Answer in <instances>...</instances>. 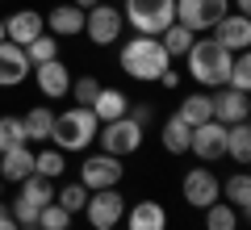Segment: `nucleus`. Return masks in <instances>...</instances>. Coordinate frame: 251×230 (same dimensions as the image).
I'll list each match as a JSON object with an SVG mask.
<instances>
[{
    "instance_id": "obj_27",
    "label": "nucleus",
    "mask_w": 251,
    "mask_h": 230,
    "mask_svg": "<svg viewBox=\"0 0 251 230\" xmlns=\"http://www.w3.org/2000/svg\"><path fill=\"white\" fill-rule=\"evenodd\" d=\"M193 38H197L193 29H184L180 21H172V26L163 29V34H159V46L168 51V59L176 63V59H184V54H188V46H193Z\"/></svg>"
},
{
    "instance_id": "obj_19",
    "label": "nucleus",
    "mask_w": 251,
    "mask_h": 230,
    "mask_svg": "<svg viewBox=\"0 0 251 230\" xmlns=\"http://www.w3.org/2000/svg\"><path fill=\"white\" fill-rule=\"evenodd\" d=\"M126 230H168L163 201H134L126 209Z\"/></svg>"
},
{
    "instance_id": "obj_28",
    "label": "nucleus",
    "mask_w": 251,
    "mask_h": 230,
    "mask_svg": "<svg viewBox=\"0 0 251 230\" xmlns=\"http://www.w3.org/2000/svg\"><path fill=\"white\" fill-rule=\"evenodd\" d=\"M222 197L243 213V218H247V209H251V176H247V172H234V176H226Z\"/></svg>"
},
{
    "instance_id": "obj_16",
    "label": "nucleus",
    "mask_w": 251,
    "mask_h": 230,
    "mask_svg": "<svg viewBox=\"0 0 251 230\" xmlns=\"http://www.w3.org/2000/svg\"><path fill=\"white\" fill-rule=\"evenodd\" d=\"M29 71H34V63L25 59V46L0 42V88H17V84H25Z\"/></svg>"
},
{
    "instance_id": "obj_5",
    "label": "nucleus",
    "mask_w": 251,
    "mask_h": 230,
    "mask_svg": "<svg viewBox=\"0 0 251 230\" xmlns=\"http://www.w3.org/2000/svg\"><path fill=\"white\" fill-rule=\"evenodd\" d=\"M143 138H147V130L134 122V117H117V122H105V126L97 130L100 151H105V155H117V159L143 151Z\"/></svg>"
},
{
    "instance_id": "obj_30",
    "label": "nucleus",
    "mask_w": 251,
    "mask_h": 230,
    "mask_svg": "<svg viewBox=\"0 0 251 230\" xmlns=\"http://www.w3.org/2000/svg\"><path fill=\"white\" fill-rule=\"evenodd\" d=\"M54 201H59L63 209L75 218V213H84V205H88V188H84L80 180H72V184H59V188H54Z\"/></svg>"
},
{
    "instance_id": "obj_34",
    "label": "nucleus",
    "mask_w": 251,
    "mask_h": 230,
    "mask_svg": "<svg viewBox=\"0 0 251 230\" xmlns=\"http://www.w3.org/2000/svg\"><path fill=\"white\" fill-rule=\"evenodd\" d=\"M97 92H100V80H97V76H72V92H67V97H72L75 105L88 109L92 101H97Z\"/></svg>"
},
{
    "instance_id": "obj_31",
    "label": "nucleus",
    "mask_w": 251,
    "mask_h": 230,
    "mask_svg": "<svg viewBox=\"0 0 251 230\" xmlns=\"http://www.w3.org/2000/svg\"><path fill=\"white\" fill-rule=\"evenodd\" d=\"M226 88H234V92H251V54H247V51L230 59V76H226Z\"/></svg>"
},
{
    "instance_id": "obj_41",
    "label": "nucleus",
    "mask_w": 251,
    "mask_h": 230,
    "mask_svg": "<svg viewBox=\"0 0 251 230\" xmlns=\"http://www.w3.org/2000/svg\"><path fill=\"white\" fill-rule=\"evenodd\" d=\"M21 230H42V226H21Z\"/></svg>"
},
{
    "instance_id": "obj_24",
    "label": "nucleus",
    "mask_w": 251,
    "mask_h": 230,
    "mask_svg": "<svg viewBox=\"0 0 251 230\" xmlns=\"http://www.w3.org/2000/svg\"><path fill=\"white\" fill-rule=\"evenodd\" d=\"M21 126H25V142H50V126H54L50 105H34L21 117Z\"/></svg>"
},
{
    "instance_id": "obj_3",
    "label": "nucleus",
    "mask_w": 251,
    "mask_h": 230,
    "mask_svg": "<svg viewBox=\"0 0 251 230\" xmlns=\"http://www.w3.org/2000/svg\"><path fill=\"white\" fill-rule=\"evenodd\" d=\"M97 130H100V122L92 117V109L72 105V109H63V113H54L50 147H59L63 155H84V151L97 142Z\"/></svg>"
},
{
    "instance_id": "obj_9",
    "label": "nucleus",
    "mask_w": 251,
    "mask_h": 230,
    "mask_svg": "<svg viewBox=\"0 0 251 230\" xmlns=\"http://www.w3.org/2000/svg\"><path fill=\"white\" fill-rule=\"evenodd\" d=\"M180 197H184L188 209H205V205H214L222 197V180L209 168H188L184 180H180Z\"/></svg>"
},
{
    "instance_id": "obj_22",
    "label": "nucleus",
    "mask_w": 251,
    "mask_h": 230,
    "mask_svg": "<svg viewBox=\"0 0 251 230\" xmlns=\"http://www.w3.org/2000/svg\"><path fill=\"white\" fill-rule=\"evenodd\" d=\"M176 117H180V122H188V126L214 122V101H209V92H188V97H180Z\"/></svg>"
},
{
    "instance_id": "obj_40",
    "label": "nucleus",
    "mask_w": 251,
    "mask_h": 230,
    "mask_svg": "<svg viewBox=\"0 0 251 230\" xmlns=\"http://www.w3.org/2000/svg\"><path fill=\"white\" fill-rule=\"evenodd\" d=\"M0 42H4V17H0Z\"/></svg>"
},
{
    "instance_id": "obj_8",
    "label": "nucleus",
    "mask_w": 251,
    "mask_h": 230,
    "mask_svg": "<svg viewBox=\"0 0 251 230\" xmlns=\"http://www.w3.org/2000/svg\"><path fill=\"white\" fill-rule=\"evenodd\" d=\"M226 13H230V0H176V21L193 34L214 29Z\"/></svg>"
},
{
    "instance_id": "obj_20",
    "label": "nucleus",
    "mask_w": 251,
    "mask_h": 230,
    "mask_svg": "<svg viewBox=\"0 0 251 230\" xmlns=\"http://www.w3.org/2000/svg\"><path fill=\"white\" fill-rule=\"evenodd\" d=\"M92 117H97L100 126L105 122H117V117H126L130 113V97H126L122 88H109V84H100V92H97V101H92Z\"/></svg>"
},
{
    "instance_id": "obj_14",
    "label": "nucleus",
    "mask_w": 251,
    "mask_h": 230,
    "mask_svg": "<svg viewBox=\"0 0 251 230\" xmlns=\"http://www.w3.org/2000/svg\"><path fill=\"white\" fill-rule=\"evenodd\" d=\"M209 101H214V122H222V126H234V122H247L251 117V101H247V92H234V88H214L209 92Z\"/></svg>"
},
{
    "instance_id": "obj_10",
    "label": "nucleus",
    "mask_w": 251,
    "mask_h": 230,
    "mask_svg": "<svg viewBox=\"0 0 251 230\" xmlns=\"http://www.w3.org/2000/svg\"><path fill=\"white\" fill-rule=\"evenodd\" d=\"M84 218H88V226H92V230H100V226L117 230V222L126 218V197L117 193V188H97V193H88Z\"/></svg>"
},
{
    "instance_id": "obj_38",
    "label": "nucleus",
    "mask_w": 251,
    "mask_h": 230,
    "mask_svg": "<svg viewBox=\"0 0 251 230\" xmlns=\"http://www.w3.org/2000/svg\"><path fill=\"white\" fill-rule=\"evenodd\" d=\"M159 84H163V88H180V71H176V67H168V71L159 76Z\"/></svg>"
},
{
    "instance_id": "obj_1",
    "label": "nucleus",
    "mask_w": 251,
    "mask_h": 230,
    "mask_svg": "<svg viewBox=\"0 0 251 230\" xmlns=\"http://www.w3.org/2000/svg\"><path fill=\"white\" fill-rule=\"evenodd\" d=\"M117 67H122L130 80H138V84H159V76L172 67V59H168V51L159 46V38L130 34L122 42V51H117Z\"/></svg>"
},
{
    "instance_id": "obj_32",
    "label": "nucleus",
    "mask_w": 251,
    "mask_h": 230,
    "mask_svg": "<svg viewBox=\"0 0 251 230\" xmlns=\"http://www.w3.org/2000/svg\"><path fill=\"white\" fill-rule=\"evenodd\" d=\"M25 59L34 63V67H38V63H50V59H59V38H54V34H38L34 42L25 46Z\"/></svg>"
},
{
    "instance_id": "obj_36",
    "label": "nucleus",
    "mask_w": 251,
    "mask_h": 230,
    "mask_svg": "<svg viewBox=\"0 0 251 230\" xmlns=\"http://www.w3.org/2000/svg\"><path fill=\"white\" fill-rule=\"evenodd\" d=\"M126 117H134V122L147 130V126L155 122V109H151V105H134V101H130V113H126Z\"/></svg>"
},
{
    "instance_id": "obj_26",
    "label": "nucleus",
    "mask_w": 251,
    "mask_h": 230,
    "mask_svg": "<svg viewBox=\"0 0 251 230\" xmlns=\"http://www.w3.org/2000/svg\"><path fill=\"white\" fill-rule=\"evenodd\" d=\"M226 155H230L239 168H247V159H251V126L247 122L226 126Z\"/></svg>"
},
{
    "instance_id": "obj_17",
    "label": "nucleus",
    "mask_w": 251,
    "mask_h": 230,
    "mask_svg": "<svg viewBox=\"0 0 251 230\" xmlns=\"http://www.w3.org/2000/svg\"><path fill=\"white\" fill-rule=\"evenodd\" d=\"M42 21H46V34H54V38L84 34V9H75L72 0H67V4H54L50 13H42Z\"/></svg>"
},
{
    "instance_id": "obj_23",
    "label": "nucleus",
    "mask_w": 251,
    "mask_h": 230,
    "mask_svg": "<svg viewBox=\"0 0 251 230\" xmlns=\"http://www.w3.org/2000/svg\"><path fill=\"white\" fill-rule=\"evenodd\" d=\"M13 201H25V205H34V209H42L46 201H54V180H46V176H25L17 184V197H13Z\"/></svg>"
},
{
    "instance_id": "obj_15",
    "label": "nucleus",
    "mask_w": 251,
    "mask_h": 230,
    "mask_svg": "<svg viewBox=\"0 0 251 230\" xmlns=\"http://www.w3.org/2000/svg\"><path fill=\"white\" fill-rule=\"evenodd\" d=\"M38 34H46V21L38 9H17L4 17V42H17V46H29Z\"/></svg>"
},
{
    "instance_id": "obj_25",
    "label": "nucleus",
    "mask_w": 251,
    "mask_h": 230,
    "mask_svg": "<svg viewBox=\"0 0 251 230\" xmlns=\"http://www.w3.org/2000/svg\"><path fill=\"white\" fill-rule=\"evenodd\" d=\"M201 213H205V230H239L243 226V213L234 209L230 201H222V197H218L214 205H205Z\"/></svg>"
},
{
    "instance_id": "obj_29",
    "label": "nucleus",
    "mask_w": 251,
    "mask_h": 230,
    "mask_svg": "<svg viewBox=\"0 0 251 230\" xmlns=\"http://www.w3.org/2000/svg\"><path fill=\"white\" fill-rule=\"evenodd\" d=\"M34 172L46 180H63V172H67V155H63L59 147H46V151H34Z\"/></svg>"
},
{
    "instance_id": "obj_39",
    "label": "nucleus",
    "mask_w": 251,
    "mask_h": 230,
    "mask_svg": "<svg viewBox=\"0 0 251 230\" xmlns=\"http://www.w3.org/2000/svg\"><path fill=\"white\" fill-rule=\"evenodd\" d=\"M75 9H92V4H100V0H72Z\"/></svg>"
},
{
    "instance_id": "obj_6",
    "label": "nucleus",
    "mask_w": 251,
    "mask_h": 230,
    "mask_svg": "<svg viewBox=\"0 0 251 230\" xmlns=\"http://www.w3.org/2000/svg\"><path fill=\"white\" fill-rule=\"evenodd\" d=\"M84 34L92 38V46H117L126 34V17L117 4H92V9H84Z\"/></svg>"
},
{
    "instance_id": "obj_4",
    "label": "nucleus",
    "mask_w": 251,
    "mask_h": 230,
    "mask_svg": "<svg viewBox=\"0 0 251 230\" xmlns=\"http://www.w3.org/2000/svg\"><path fill=\"white\" fill-rule=\"evenodd\" d=\"M126 26L134 34H151L159 38L163 29L176 21V0H126Z\"/></svg>"
},
{
    "instance_id": "obj_18",
    "label": "nucleus",
    "mask_w": 251,
    "mask_h": 230,
    "mask_svg": "<svg viewBox=\"0 0 251 230\" xmlns=\"http://www.w3.org/2000/svg\"><path fill=\"white\" fill-rule=\"evenodd\" d=\"M25 176H34V151H29V142L0 151V180L4 184H21Z\"/></svg>"
},
{
    "instance_id": "obj_11",
    "label": "nucleus",
    "mask_w": 251,
    "mask_h": 230,
    "mask_svg": "<svg viewBox=\"0 0 251 230\" xmlns=\"http://www.w3.org/2000/svg\"><path fill=\"white\" fill-rule=\"evenodd\" d=\"M34 84H38V92H42L46 101H67V92H72V67L63 59H50V63H38L34 71Z\"/></svg>"
},
{
    "instance_id": "obj_2",
    "label": "nucleus",
    "mask_w": 251,
    "mask_h": 230,
    "mask_svg": "<svg viewBox=\"0 0 251 230\" xmlns=\"http://www.w3.org/2000/svg\"><path fill=\"white\" fill-rule=\"evenodd\" d=\"M230 59L234 54L226 51L222 42H214V38H193V46H188L184 54V71L193 76V84H201L205 92L222 88L226 76H230Z\"/></svg>"
},
{
    "instance_id": "obj_37",
    "label": "nucleus",
    "mask_w": 251,
    "mask_h": 230,
    "mask_svg": "<svg viewBox=\"0 0 251 230\" xmlns=\"http://www.w3.org/2000/svg\"><path fill=\"white\" fill-rule=\"evenodd\" d=\"M0 230H21V226H17V218H13V209H9L4 201H0Z\"/></svg>"
},
{
    "instance_id": "obj_13",
    "label": "nucleus",
    "mask_w": 251,
    "mask_h": 230,
    "mask_svg": "<svg viewBox=\"0 0 251 230\" xmlns=\"http://www.w3.org/2000/svg\"><path fill=\"white\" fill-rule=\"evenodd\" d=\"M209 38L222 42L230 54H243L251 46V17H247V13H226V17L214 26V34H209Z\"/></svg>"
},
{
    "instance_id": "obj_35",
    "label": "nucleus",
    "mask_w": 251,
    "mask_h": 230,
    "mask_svg": "<svg viewBox=\"0 0 251 230\" xmlns=\"http://www.w3.org/2000/svg\"><path fill=\"white\" fill-rule=\"evenodd\" d=\"M21 142H25V126H21V117L4 113V117H0V151L21 147Z\"/></svg>"
},
{
    "instance_id": "obj_7",
    "label": "nucleus",
    "mask_w": 251,
    "mask_h": 230,
    "mask_svg": "<svg viewBox=\"0 0 251 230\" xmlns=\"http://www.w3.org/2000/svg\"><path fill=\"white\" fill-rule=\"evenodd\" d=\"M122 180H126V159H117V155L97 151V155H88V159L80 163V184L88 188V193H97V188H117Z\"/></svg>"
},
{
    "instance_id": "obj_33",
    "label": "nucleus",
    "mask_w": 251,
    "mask_h": 230,
    "mask_svg": "<svg viewBox=\"0 0 251 230\" xmlns=\"http://www.w3.org/2000/svg\"><path fill=\"white\" fill-rule=\"evenodd\" d=\"M38 226L42 230H72V213L63 209L59 201H46L42 209H38Z\"/></svg>"
},
{
    "instance_id": "obj_12",
    "label": "nucleus",
    "mask_w": 251,
    "mask_h": 230,
    "mask_svg": "<svg viewBox=\"0 0 251 230\" xmlns=\"http://www.w3.org/2000/svg\"><path fill=\"white\" fill-rule=\"evenodd\" d=\"M188 151H193L201 163L226 159V126H222V122H201V126H193V142H188Z\"/></svg>"
},
{
    "instance_id": "obj_42",
    "label": "nucleus",
    "mask_w": 251,
    "mask_h": 230,
    "mask_svg": "<svg viewBox=\"0 0 251 230\" xmlns=\"http://www.w3.org/2000/svg\"><path fill=\"white\" fill-rule=\"evenodd\" d=\"M0 188H4V180H0Z\"/></svg>"
},
{
    "instance_id": "obj_21",
    "label": "nucleus",
    "mask_w": 251,
    "mask_h": 230,
    "mask_svg": "<svg viewBox=\"0 0 251 230\" xmlns=\"http://www.w3.org/2000/svg\"><path fill=\"white\" fill-rule=\"evenodd\" d=\"M159 142H163V151H168V155H188V142H193V126L180 122L176 113L163 117V126H159Z\"/></svg>"
}]
</instances>
